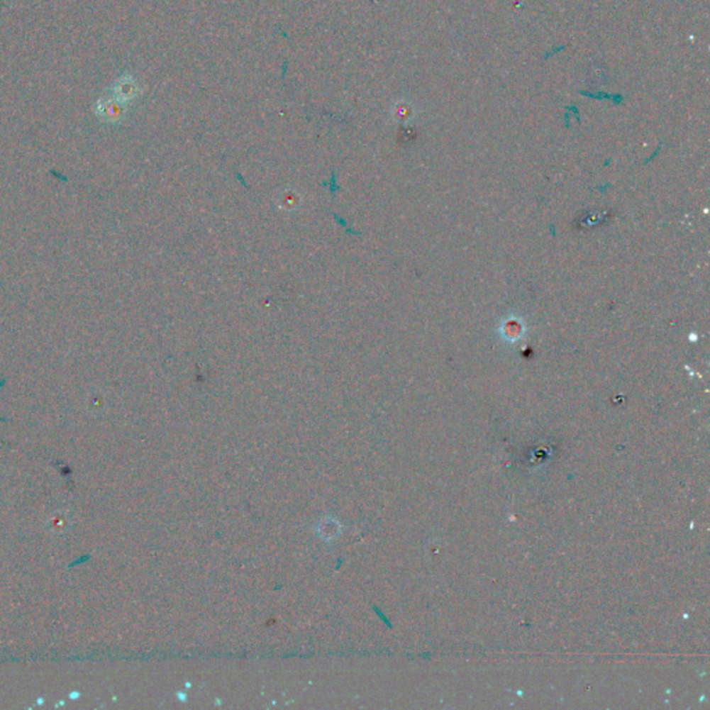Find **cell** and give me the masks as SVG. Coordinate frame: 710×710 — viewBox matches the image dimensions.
Segmentation results:
<instances>
[{
  "mask_svg": "<svg viewBox=\"0 0 710 710\" xmlns=\"http://www.w3.org/2000/svg\"><path fill=\"white\" fill-rule=\"evenodd\" d=\"M282 199H283V200H282V204H283V207H284V209H287V207L294 209V207L299 204V203H297V200H296V199H297V194H296V193H284Z\"/></svg>",
  "mask_w": 710,
  "mask_h": 710,
  "instance_id": "1",
  "label": "cell"
},
{
  "mask_svg": "<svg viewBox=\"0 0 710 710\" xmlns=\"http://www.w3.org/2000/svg\"><path fill=\"white\" fill-rule=\"evenodd\" d=\"M70 698H71V699H75V698H79V692H72V694L70 695Z\"/></svg>",
  "mask_w": 710,
  "mask_h": 710,
  "instance_id": "2",
  "label": "cell"
},
{
  "mask_svg": "<svg viewBox=\"0 0 710 710\" xmlns=\"http://www.w3.org/2000/svg\"><path fill=\"white\" fill-rule=\"evenodd\" d=\"M38 704H39V705H42V704H43V701H42V698H39V699H38Z\"/></svg>",
  "mask_w": 710,
  "mask_h": 710,
  "instance_id": "3",
  "label": "cell"
}]
</instances>
